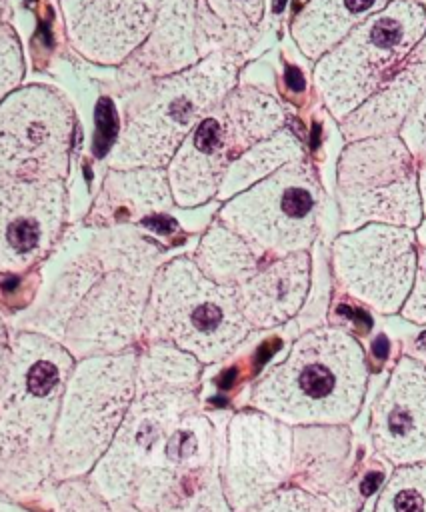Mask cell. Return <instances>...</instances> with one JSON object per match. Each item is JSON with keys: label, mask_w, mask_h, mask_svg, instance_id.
Instances as JSON below:
<instances>
[{"label": "cell", "mask_w": 426, "mask_h": 512, "mask_svg": "<svg viewBox=\"0 0 426 512\" xmlns=\"http://www.w3.org/2000/svg\"><path fill=\"white\" fill-rule=\"evenodd\" d=\"M58 260L46 312L68 336L92 346L122 348L144 324L148 292L162 248L134 226L74 230L50 254Z\"/></svg>", "instance_id": "obj_1"}, {"label": "cell", "mask_w": 426, "mask_h": 512, "mask_svg": "<svg viewBox=\"0 0 426 512\" xmlns=\"http://www.w3.org/2000/svg\"><path fill=\"white\" fill-rule=\"evenodd\" d=\"M114 454L122 494L138 512H230L214 428L184 390L142 396L128 412Z\"/></svg>", "instance_id": "obj_2"}, {"label": "cell", "mask_w": 426, "mask_h": 512, "mask_svg": "<svg viewBox=\"0 0 426 512\" xmlns=\"http://www.w3.org/2000/svg\"><path fill=\"white\" fill-rule=\"evenodd\" d=\"M366 388L362 344L346 328L320 326L302 334L256 382L252 404L294 426H346L358 416Z\"/></svg>", "instance_id": "obj_3"}, {"label": "cell", "mask_w": 426, "mask_h": 512, "mask_svg": "<svg viewBox=\"0 0 426 512\" xmlns=\"http://www.w3.org/2000/svg\"><path fill=\"white\" fill-rule=\"evenodd\" d=\"M238 56L214 52L198 64L122 90V126L108 152L114 170L166 168L194 126L236 86Z\"/></svg>", "instance_id": "obj_4"}, {"label": "cell", "mask_w": 426, "mask_h": 512, "mask_svg": "<svg viewBox=\"0 0 426 512\" xmlns=\"http://www.w3.org/2000/svg\"><path fill=\"white\" fill-rule=\"evenodd\" d=\"M142 330L200 362H216L244 342L252 326L234 286L204 276L190 256H176L162 262L152 278Z\"/></svg>", "instance_id": "obj_5"}, {"label": "cell", "mask_w": 426, "mask_h": 512, "mask_svg": "<svg viewBox=\"0 0 426 512\" xmlns=\"http://www.w3.org/2000/svg\"><path fill=\"white\" fill-rule=\"evenodd\" d=\"M280 102L256 88L234 86L186 136L166 166L172 198L192 208L216 198L230 164L256 142L284 128Z\"/></svg>", "instance_id": "obj_6"}, {"label": "cell", "mask_w": 426, "mask_h": 512, "mask_svg": "<svg viewBox=\"0 0 426 512\" xmlns=\"http://www.w3.org/2000/svg\"><path fill=\"white\" fill-rule=\"evenodd\" d=\"M426 34V8L392 0L318 58L314 86L336 120L364 104Z\"/></svg>", "instance_id": "obj_7"}, {"label": "cell", "mask_w": 426, "mask_h": 512, "mask_svg": "<svg viewBox=\"0 0 426 512\" xmlns=\"http://www.w3.org/2000/svg\"><path fill=\"white\" fill-rule=\"evenodd\" d=\"M322 206L320 180L302 156L226 200L218 220L272 260L312 246Z\"/></svg>", "instance_id": "obj_8"}, {"label": "cell", "mask_w": 426, "mask_h": 512, "mask_svg": "<svg viewBox=\"0 0 426 512\" xmlns=\"http://www.w3.org/2000/svg\"><path fill=\"white\" fill-rule=\"evenodd\" d=\"M338 204L342 228L422 222V200L414 156L400 136L386 134L350 142L338 162Z\"/></svg>", "instance_id": "obj_9"}, {"label": "cell", "mask_w": 426, "mask_h": 512, "mask_svg": "<svg viewBox=\"0 0 426 512\" xmlns=\"http://www.w3.org/2000/svg\"><path fill=\"white\" fill-rule=\"evenodd\" d=\"M76 116L44 84L16 88L0 102V186L66 180Z\"/></svg>", "instance_id": "obj_10"}, {"label": "cell", "mask_w": 426, "mask_h": 512, "mask_svg": "<svg viewBox=\"0 0 426 512\" xmlns=\"http://www.w3.org/2000/svg\"><path fill=\"white\" fill-rule=\"evenodd\" d=\"M332 268L352 298L380 314L400 312L414 284L416 234L392 224L344 232L334 240Z\"/></svg>", "instance_id": "obj_11"}, {"label": "cell", "mask_w": 426, "mask_h": 512, "mask_svg": "<svg viewBox=\"0 0 426 512\" xmlns=\"http://www.w3.org/2000/svg\"><path fill=\"white\" fill-rule=\"evenodd\" d=\"M294 468V430L264 412L236 414L228 428L224 496L232 512H248L278 492Z\"/></svg>", "instance_id": "obj_12"}, {"label": "cell", "mask_w": 426, "mask_h": 512, "mask_svg": "<svg viewBox=\"0 0 426 512\" xmlns=\"http://www.w3.org/2000/svg\"><path fill=\"white\" fill-rule=\"evenodd\" d=\"M64 180L0 186V274H20L50 258L68 220Z\"/></svg>", "instance_id": "obj_13"}, {"label": "cell", "mask_w": 426, "mask_h": 512, "mask_svg": "<svg viewBox=\"0 0 426 512\" xmlns=\"http://www.w3.org/2000/svg\"><path fill=\"white\" fill-rule=\"evenodd\" d=\"M160 0H60L68 44L98 66H122L148 38Z\"/></svg>", "instance_id": "obj_14"}, {"label": "cell", "mask_w": 426, "mask_h": 512, "mask_svg": "<svg viewBox=\"0 0 426 512\" xmlns=\"http://www.w3.org/2000/svg\"><path fill=\"white\" fill-rule=\"evenodd\" d=\"M370 438L394 466L426 462V366L400 356L370 410Z\"/></svg>", "instance_id": "obj_15"}, {"label": "cell", "mask_w": 426, "mask_h": 512, "mask_svg": "<svg viewBox=\"0 0 426 512\" xmlns=\"http://www.w3.org/2000/svg\"><path fill=\"white\" fill-rule=\"evenodd\" d=\"M294 466L302 490L326 512H358L354 490V446L346 426H302L294 430Z\"/></svg>", "instance_id": "obj_16"}, {"label": "cell", "mask_w": 426, "mask_h": 512, "mask_svg": "<svg viewBox=\"0 0 426 512\" xmlns=\"http://www.w3.org/2000/svg\"><path fill=\"white\" fill-rule=\"evenodd\" d=\"M204 56L196 0H160L158 14L142 46L118 66V86L170 76L198 64Z\"/></svg>", "instance_id": "obj_17"}, {"label": "cell", "mask_w": 426, "mask_h": 512, "mask_svg": "<svg viewBox=\"0 0 426 512\" xmlns=\"http://www.w3.org/2000/svg\"><path fill=\"white\" fill-rule=\"evenodd\" d=\"M426 92V34L392 70L382 86L340 122L348 142L386 136L400 130Z\"/></svg>", "instance_id": "obj_18"}, {"label": "cell", "mask_w": 426, "mask_h": 512, "mask_svg": "<svg viewBox=\"0 0 426 512\" xmlns=\"http://www.w3.org/2000/svg\"><path fill=\"white\" fill-rule=\"evenodd\" d=\"M308 286L310 254L304 250L264 262L234 288L246 322L252 328H272L290 320L302 308Z\"/></svg>", "instance_id": "obj_19"}, {"label": "cell", "mask_w": 426, "mask_h": 512, "mask_svg": "<svg viewBox=\"0 0 426 512\" xmlns=\"http://www.w3.org/2000/svg\"><path fill=\"white\" fill-rule=\"evenodd\" d=\"M172 204L166 168H108L82 226H132L166 212Z\"/></svg>", "instance_id": "obj_20"}, {"label": "cell", "mask_w": 426, "mask_h": 512, "mask_svg": "<svg viewBox=\"0 0 426 512\" xmlns=\"http://www.w3.org/2000/svg\"><path fill=\"white\" fill-rule=\"evenodd\" d=\"M392 0H308L292 20L290 34L300 52L322 58L358 24L386 8Z\"/></svg>", "instance_id": "obj_21"}, {"label": "cell", "mask_w": 426, "mask_h": 512, "mask_svg": "<svg viewBox=\"0 0 426 512\" xmlns=\"http://www.w3.org/2000/svg\"><path fill=\"white\" fill-rule=\"evenodd\" d=\"M192 260L204 276L224 286L242 284L268 262L220 220H216L200 238Z\"/></svg>", "instance_id": "obj_22"}, {"label": "cell", "mask_w": 426, "mask_h": 512, "mask_svg": "<svg viewBox=\"0 0 426 512\" xmlns=\"http://www.w3.org/2000/svg\"><path fill=\"white\" fill-rule=\"evenodd\" d=\"M302 156H304V148L300 140L288 128H280L272 136L250 146L244 154H240L230 164V168L222 178L216 198L230 200L232 196L264 180L284 164L298 160Z\"/></svg>", "instance_id": "obj_23"}, {"label": "cell", "mask_w": 426, "mask_h": 512, "mask_svg": "<svg viewBox=\"0 0 426 512\" xmlns=\"http://www.w3.org/2000/svg\"><path fill=\"white\" fill-rule=\"evenodd\" d=\"M204 4L224 36L226 52L236 56L246 52L260 28L264 0H204Z\"/></svg>", "instance_id": "obj_24"}, {"label": "cell", "mask_w": 426, "mask_h": 512, "mask_svg": "<svg viewBox=\"0 0 426 512\" xmlns=\"http://www.w3.org/2000/svg\"><path fill=\"white\" fill-rule=\"evenodd\" d=\"M374 512H426V462L394 466Z\"/></svg>", "instance_id": "obj_25"}, {"label": "cell", "mask_w": 426, "mask_h": 512, "mask_svg": "<svg viewBox=\"0 0 426 512\" xmlns=\"http://www.w3.org/2000/svg\"><path fill=\"white\" fill-rule=\"evenodd\" d=\"M24 52L16 30L0 20V102L22 86L24 80Z\"/></svg>", "instance_id": "obj_26"}, {"label": "cell", "mask_w": 426, "mask_h": 512, "mask_svg": "<svg viewBox=\"0 0 426 512\" xmlns=\"http://www.w3.org/2000/svg\"><path fill=\"white\" fill-rule=\"evenodd\" d=\"M400 314L414 324H426V220H422L418 224L416 274H414L412 290H410Z\"/></svg>", "instance_id": "obj_27"}, {"label": "cell", "mask_w": 426, "mask_h": 512, "mask_svg": "<svg viewBox=\"0 0 426 512\" xmlns=\"http://www.w3.org/2000/svg\"><path fill=\"white\" fill-rule=\"evenodd\" d=\"M248 512H326V508L302 488H284L270 494Z\"/></svg>", "instance_id": "obj_28"}, {"label": "cell", "mask_w": 426, "mask_h": 512, "mask_svg": "<svg viewBox=\"0 0 426 512\" xmlns=\"http://www.w3.org/2000/svg\"><path fill=\"white\" fill-rule=\"evenodd\" d=\"M400 140L414 158L426 156V92L400 126Z\"/></svg>", "instance_id": "obj_29"}, {"label": "cell", "mask_w": 426, "mask_h": 512, "mask_svg": "<svg viewBox=\"0 0 426 512\" xmlns=\"http://www.w3.org/2000/svg\"><path fill=\"white\" fill-rule=\"evenodd\" d=\"M406 356H412L414 360L422 362L426 366V330L420 332L412 342H410V348L406 352Z\"/></svg>", "instance_id": "obj_30"}, {"label": "cell", "mask_w": 426, "mask_h": 512, "mask_svg": "<svg viewBox=\"0 0 426 512\" xmlns=\"http://www.w3.org/2000/svg\"><path fill=\"white\" fill-rule=\"evenodd\" d=\"M418 190H420V200H422V212L426 214V156H422L420 172H418Z\"/></svg>", "instance_id": "obj_31"}, {"label": "cell", "mask_w": 426, "mask_h": 512, "mask_svg": "<svg viewBox=\"0 0 426 512\" xmlns=\"http://www.w3.org/2000/svg\"><path fill=\"white\" fill-rule=\"evenodd\" d=\"M288 84L292 86V90H302V88H304L300 70H296V68H290V70H288Z\"/></svg>", "instance_id": "obj_32"}, {"label": "cell", "mask_w": 426, "mask_h": 512, "mask_svg": "<svg viewBox=\"0 0 426 512\" xmlns=\"http://www.w3.org/2000/svg\"><path fill=\"white\" fill-rule=\"evenodd\" d=\"M4 8H6V0H0V20H2V14H4Z\"/></svg>", "instance_id": "obj_33"}, {"label": "cell", "mask_w": 426, "mask_h": 512, "mask_svg": "<svg viewBox=\"0 0 426 512\" xmlns=\"http://www.w3.org/2000/svg\"><path fill=\"white\" fill-rule=\"evenodd\" d=\"M414 2H420V4H424V2H426V0H414Z\"/></svg>", "instance_id": "obj_34"}]
</instances>
